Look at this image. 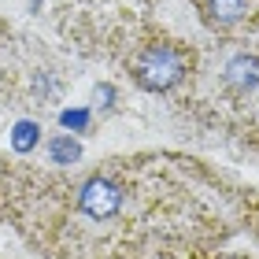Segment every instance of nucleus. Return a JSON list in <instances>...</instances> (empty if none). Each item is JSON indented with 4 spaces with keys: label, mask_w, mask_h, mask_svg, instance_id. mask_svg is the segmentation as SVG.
Wrapping results in <instances>:
<instances>
[{
    "label": "nucleus",
    "mask_w": 259,
    "mask_h": 259,
    "mask_svg": "<svg viewBox=\"0 0 259 259\" xmlns=\"http://www.w3.org/2000/svg\"><path fill=\"white\" fill-rule=\"evenodd\" d=\"M185 74V60L182 52H174L170 45H152V49L137 60V81L148 93H163L170 85H178Z\"/></svg>",
    "instance_id": "nucleus-1"
},
{
    "label": "nucleus",
    "mask_w": 259,
    "mask_h": 259,
    "mask_svg": "<svg viewBox=\"0 0 259 259\" xmlns=\"http://www.w3.org/2000/svg\"><path fill=\"white\" fill-rule=\"evenodd\" d=\"M122 207V189L108 178H89L81 189V211L89 219H111Z\"/></svg>",
    "instance_id": "nucleus-2"
},
{
    "label": "nucleus",
    "mask_w": 259,
    "mask_h": 259,
    "mask_svg": "<svg viewBox=\"0 0 259 259\" xmlns=\"http://www.w3.org/2000/svg\"><path fill=\"white\" fill-rule=\"evenodd\" d=\"M259 81V60H252V56H233V60L226 63V85L233 89H252Z\"/></svg>",
    "instance_id": "nucleus-3"
},
{
    "label": "nucleus",
    "mask_w": 259,
    "mask_h": 259,
    "mask_svg": "<svg viewBox=\"0 0 259 259\" xmlns=\"http://www.w3.org/2000/svg\"><path fill=\"white\" fill-rule=\"evenodd\" d=\"M207 11H211V19L215 22H237L244 15V0H207Z\"/></svg>",
    "instance_id": "nucleus-4"
},
{
    "label": "nucleus",
    "mask_w": 259,
    "mask_h": 259,
    "mask_svg": "<svg viewBox=\"0 0 259 259\" xmlns=\"http://www.w3.org/2000/svg\"><path fill=\"white\" fill-rule=\"evenodd\" d=\"M37 137H41V130L30 119H22V122H15V130H11V148L15 152H30L33 145H37Z\"/></svg>",
    "instance_id": "nucleus-5"
},
{
    "label": "nucleus",
    "mask_w": 259,
    "mask_h": 259,
    "mask_svg": "<svg viewBox=\"0 0 259 259\" xmlns=\"http://www.w3.org/2000/svg\"><path fill=\"white\" fill-rule=\"evenodd\" d=\"M49 156L56 163H74V159H81V145H78V141H70V137H56L49 145Z\"/></svg>",
    "instance_id": "nucleus-6"
},
{
    "label": "nucleus",
    "mask_w": 259,
    "mask_h": 259,
    "mask_svg": "<svg viewBox=\"0 0 259 259\" xmlns=\"http://www.w3.org/2000/svg\"><path fill=\"white\" fill-rule=\"evenodd\" d=\"M60 122H63L67 130H85V126H89V111H81V108L63 111V115H60Z\"/></svg>",
    "instance_id": "nucleus-7"
},
{
    "label": "nucleus",
    "mask_w": 259,
    "mask_h": 259,
    "mask_svg": "<svg viewBox=\"0 0 259 259\" xmlns=\"http://www.w3.org/2000/svg\"><path fill=\"white\" fill-rule=\"evenodd\" d=\"M111 97H115V89H111V85H100V89H97V100L104 104V108L111 104Z\"/></svg>",
    "instance_id": "nucleus-8"
}]
</instances>
